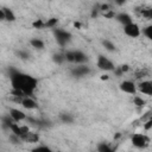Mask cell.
<instances>
[{
    "instance_id": "6da1fadb",
    "label": "cell",
    "mask_w": 152,
    "mask_h": 152,
    "mask_svg": "<svg viewBox=\"0 0 152 152\" xmlns=\"http://www.w3.org/2000/svg\"><path fill=\"white\" fill-rule=\"evenodd\" d=\"M11 78V83L13 87V94H15V96H28L31 95L34 89L38 86V81L37 78H34L33 76L28 75V74H24L20 71H15L13 70L10 75Z\"/></svg>"
},
{
    "instance_id": "7a4b0ae2",
    "label": "cell",
    "mask_w": 152,
    "mask_h": 152,
    "mask_svg": "<svg viewBox=\"0 0 152 152\" xmlns=\"http://www.w3.org/2000/svg\"><path fill=\"white\" fill-rule=\"evenodd\" d=\"M65 59L69 61V62H72V63H78V64H82L84 62H87L88 57L86 53H83L82 51H68L65 53Z\"/></svg>"
},
{
    "instance_id": "3957f363",
    "label": "cell",
    "mask_w": 152,
    "mask_h": 152,
    "mask_svg": "<svg viewBox=\"0 0 152 152\" xmlns=\"http://www.w3.org/2000/svg\"><path fill=\"white\" fill-rule=\"evenodd\" d=\"M53 34H55V38H56L57 43L59 45H62V46L66 45L70 42V39H71L70 32H68L65 30H62V28H56L55 32H53Z\"/></svg>"
},
{
    "instance_id": "277c9868",
    "label": "cell",
    "mask_w": 152,
    "mask_h": 152,
    "mask_svg": "<svg viewBox=\"0 0 152 152\" xmlns=\"http://www.w3.org/2000/svg\"><path fill=\"white\" fill-rule=\"evenodd\" d=\"M148 142H150V140H148V138H147L145 134L135 133V134H133V137H132V144H133L135 147H138V148H144V147H146V146L148 145Z\"/></svg>"
},
{
    "instance_id": "5b68a950",
    "label": "cell",
    "mask_w": 152,
    "mask_h": 152,
    "mask_svg": "<svg viewBox=\"0 0 152 152\" xmlns=\"http://www.w3.org/2000/svg\"><path fill=\"white\" fill-rule=\"evenodd\" d=\"M97 66H99V69L104 70V71L115 70V66H114V64L112 63V61H109V59H108L107 57H104V56H99V58H97Z\"/></svg>"
},
{
    "instance_id": "8992f818",
    "label": "cell",
    "mask_w": 152,
    "mask_h": 152,
    "mask_svg": "<svg viewBox=\"0 0 152 152\" xmlns=\"http://www.w3.org/2000/svg\"><path fill=\"white\" fill-rule=\"evenodd\" d=\"M124 32L128 36V37H132V38H137L140 36V28L137 24L134 23H131L126 26H124Z\"/></svg>"
},
{
    "instance_id": "52a82bcc",
    "label": "cell",
    "mask_w": 152,
    "mask_h": 152,
    "mask_svg": "<svg viewBox=\"0 0 152 152\" xmlns=\"http://www.w3.org/2000/svg\"><path fill=\"white\" fill-rule=\"evenodd\" d=\"M120 89H121V91L127 93V94H133L134 95L137 93V86L132 81H124V82H121L120 83Z\"/></svg>"
},
{
    "instance_id": "ba28073f",
    "label": "cell",
    "mask_w": 152,
    "mask_h": 152,
    "mask_svg": "<svg viewBox=\"0 0 152 152\" xmlns=\"http://www.w3.org/2000/svg\"><path fill=\"white\" fill-rule=\"evenodd\" d=\"M89 72H90L89 66L83 65V64H80V65L75 66V68L71 70V74H72V76H75V77H82V76L88 75Z\"/></svg>"
},
{
    "instance_id": "9c48e42d",
    "label": "cell",
    "mask_w": 152,
    "mask_h": 152,
    "mask_svg": "<svg viewBox=\"0 0 152 152\" xmlns=\"http://www.w3.org/2000/svg\"><path fill=\"white\" fill-rule=\"evenodd\" d=\"M138 89L140 93L152 96V81H141L138 84Z\"/></svg>"
},
{
    "instance_id": "30bf717a",
    "label": "cell",
    "mask_w": 152,
    "mask_h": 152,
    "mask_svg": "<svg viewBox=\"0 0 152 152\" xmlns=\"http://www.w3.org/2000/svg\"><path fill=\"white\" fill-rule=\"evenodd\" d=\"M10 116L15 121V122H19V121H23L26 119V115L23 110H19L17 108H11L10 109Z\"/></svg>"
},
{
    "instance_id": "8fae6325",
    "label": "cell",
    "mask_w": 152,
    "mask_h": 152,
    "mask_svg": "<svg viewBox=\"0 0 152 152\" xmlns=\"http://www.w3.org/2000/svg\"><path fill=\"white\" fill-rule=\"evenodd\" d=\"M115 19H116L120 24H122L124 26H126V25H128V24L133 23V21H132L131 15H128L127 13H119V14L115 17Z\"/></svg>"
},
{
    "instance_id": "7c38bea8",
    "label": "cell",
    "mask_w": 152,
    "mask_h": 152,
    "mask_svg": "<svg viewBox=\"0 0 152 152\" xmlns=\"http://www.w3.org/2000/svg\"><path fill=\"white\" fill-rule=\"evenodd\" d=\"M21 104H23V107L26 108V109H34V108L37 107L36 101H34L33 99L28 97V96H25V97L21 100Z\"/></svg>"
},
{
    "instance_id": "4fadbf2b",
    "label": "cell",
    "mask_w": 152,
    "mask_h": 152,
    "mask_svg": "<svg viewBox=\"0 0 152 152\" xmlns=\"http://www.w3.org/2000/svg\"><path fill=\"white\" fill-rule=\"evenodd\" d=\"M20 139H23V140H25V141H28V142H36V141H38L39 137H38L36 133H32V132L28 131V132L24 133Z\"/></svg>"
},
{
    "instance_id": "5bb4252c",
    "label": "cell",
    "mask_w": 152,
    "mask_h": 152,
    "mask_svg": "<svg viewBox=\"0 0 152 152\" xmlns=\"http://www.w3.org/2000/svg\"><path fill=\"white\" fill-rule=\"evenodd\" d=\"M30 44L34 48V49H38V50H42L44 48V43L42 39H38V38H33L30 40Z\"/></svg>"
},
{
    "instance_id": "9a60e30c",
    "label": "cell",
    "mask_w": 152,
    "mask_h": 152,
    "mask_svg": "<svg viewBox=\"0 0 152 152\" xmlns=\"http://www.w3.org/2000/svg\"><path fill=\"white\" fill-rule=\"evenodd\" d=\"M97 152H113V150L107 142H100L97 145Z\"/></svg>"
},
{
    "instance_id": "2e32d148",
    "label": "cell",
    "mask_w": 152,
    "mask_h": 152,
    "mask_svg": "<svg viewBox=\"0 0 152 152\" xmlns=\"http://www.w3.org/2000/svg\"><path fill=\"white\" fill-rule=\"evenodd\" d=\"M4 12H5V20H8V21H14L15 20V15L13 14V12L8 8H2Z\"/></svg>"
},
{
    "instance_id": "e0dca14e",
    "label": "cell",
    "mask_w": 152,
    "mask_h": 152,
    "mask_svg": "<svg viewBox=\"0 0 152 152\" xmlns=\"http://www.w3.org/2000/svg\"><path fill=\"white\" fill-rule=\"evenodd\" d=\"M52 59L57 63V64H61V63H63L64 61H65V55H61V53H55L53 56H52Z\"/></svg>"
},
{
    "instance_id": "ac0fdd59",
    "label": "cell",
    "mask_w": 152,
    "mask_h": 152,
    "mask_svg": "<svg viewBox=\"0 0 152 152\" xmlns=\"http://www.w3.org/2000/svg\"><path fill=\"white\" fill-rule=\"evenodd\" d=\"M61 120H62V121H64V122L70 124V122H72V121H74V118H72L70 114L63 113V114H61Z\"/></svg>"
},
{
    "instance_id": "d6986e66",
    "label": "cell",
    "mask_w": 152,
    "mask_h": 152,
    "mask_svg": "<svg viewBox=\"0 0 152 152\" xmlns=\"http://www.w3.org/2000/svg\"><path fill=\"white\" fill-rule=\"evenodd\" d=\"M102 44H103V46H104L108 51H114V50H115V45H114L112 42H109V40H103Z\"/></svg>"
},
{
    "instance_id": "ffe728a7",
    "label": "cell",
    "mask_w": 152,
    "mask_h": 152,
    "mask_svg": "<svg viewBox=\"0 0 152 152\" xmlns=\"http://www.w3.org/2000/svg\"><path fill=\"white\" fill-rule=\"evenodd\" d=\"M32 152H53V151L48 146H38V147L33 148Z\"/></svg>"
},
{
    "instance_id": "44dd1931",
    "label": "cell",
    "mask_w": 152,
    "mask_h": 152,
    "mask_svg": "<svg viewBox=\"0 0 152 152\" xmlns=\"http://www.w3.org/2000/svg\"><path fill=\"white\" fill-rule=\"evenodd\" d=\"M133 102H134V104L138 106V107H142V106L145 104V100H142V99L139 97V96H134V97H133Z\"/></svg>"
},
{
    "instance_id": "7402d4cb",
    "label": "cell",
    "mask_w": 152,
    "mask_h": 152,
    "mask_svg": "<svg viewBox=\"0 0 152 152\" xmlns=\"http://www.w3.org/2000/svg\"><path fill=\"white\" fill-rule=\"evenodd\" d=\"M144 34H145L148 39L152 40V25H148L147 27L144 28Z\"/></svg>"
},
{
    "instance_id": "603a6c76",
    "label": "cell",
    "mask_w": 152,
    "mask_h": 152,
    "mask_svg": "<svg viewBox=\"0 0 152 152\" xmlns=\"http://www.w3.org/2000/svg\"><path fill=\"white\" fill-rule=\"evenodd\" d=\"M56 24H57V19L52 18V19H50V20H48V21L45 23V26H48V27H53Z\"/></svg>"
},
{
    "instance_id": "cb8c5ba5",
    "label": "cell",
    "mask_w": 152,
    "mask_h": 152,
    "mask_svg": "<svg viewBox=\"0 0 152 152\" xmlns=\"http://www.w3.org/2000/svg\"><path fill=\"white\" fill-rule=\"evenodd\" d=\"M142 15L148 18V19H152V8H148V10H145L142 11Z\"/></svg>"
},
{
    "instance_id": "d4e9b609",
    "label": "cell",
    "mask_w": 152,
    "mask_h": 152,
    "mask_svg": "<svg viewBox=\"0 0 152 152\" xmlns=\"http://www.w3.org/2000/svg\"><path fill=\"white\" fill-rule=\"evenodd\" d=\"M43 25H44V24H43L40 20H38V21H36V23L33 24V26H34V27H42Z\"/></svg>"
},
{
    "instance_id": "484cf974",
    "label": "cell",
    "mask_w": 152,
    "mask_h": 152,
    "mask_svg": "<svg viewBox=\"0 0 152 152\" xmlns=\"http://www.w3.org/2000/svg\"><path fill=\"white\" fill-rule=\"evenodd\" d=\"M19 55L21 56V58H23V59H25V58H27V57H28V55H27V53H25V52H19Z\"/></svg>"
},
{
    "instance_id": "4316f807",
    "label": "cell",
    "mask_w": 152,
    "mask_h": 152,
    "mask_svg": "<svg viewBox=\"0 0 152 152\" xmlns=\"http://www.w3.org/2000/svg\"><path fill=\"white\" fill-rule=\"evenodd\" d=\"M120 69H121V71H122V72H125V71H127V70H128V65H121V68H120Z\"/></svg>"
},
{
    "instance_id": "83f0119b",
    "label": "cell",
    "mask_w": 152,
    "mask_h": 152,
    "mask_svg": "<svg viewBox=\"0 0 152 152\" xmlns=\"http://www.w3.org/2000/svg\"><path fill=\"white\" fill-rule=\"evenodd\" d=\"M151 126H152V120H150V121L147 122V125H145V128H146V129H148Z\"/></svg>"
}]
</instances>
